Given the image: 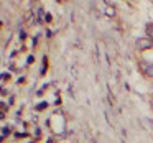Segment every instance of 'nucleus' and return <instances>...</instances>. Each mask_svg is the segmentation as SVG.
Segmentation results:
<instances>
[{
    "label": "nucleus",
    "mask_w": 153,
    "mask_h": 143,
    "mask_svg": "<svg viewBox=\"0 0 153 143\" xmlns=\"http://www.w3.org/2000/svg\"><path fill=\"white\" fill-rule=\"evenodd\" d=\"M150 105H152V109H153V97L150 99Z\"/></svg>",
    "instance_id": "20e7f679"
},
{
    "label": "nucleus",
    "mask_w": 153,
    "mask_h": 143,
    "mask_svg": "<svg viewBox=\"0 0 153 143\" xmlns=\"http://www.w3.org/2000/svg\"><path fill=\"white\" fill-rule=\"evenodd\" d=\"M138 67L146 77H153V63L152 61H140Z\"/></svg>",
    "instance_id": "f03ea898"
},
{
    "label": "nucleus",
    "mask_w": 153,
    "mask_h": 143,
    "mask_svg": "<svg viewBox=\"0 0 153 143\" xmlns=\"http://www.w3.org/2000/svg\"><path fill=\"white\" fill-rule=\"evenodd\" d=\"M135 46H137V50H140V51L152 50V48H153V40H150L148 36L137 38V41H135Z\"/></svg>",
    "instance_id": "f257e3e1"
},
{
    "label": "nucleus",
    "mask_w": 153,
    "mask_h": 143,
    "mask_svg": "<svg viewBox=\"0 0 153 143\" xmlns=\"http://www.w3.org/2000/svg\"><path fill=\"white\" fill-rule=\"evenodd\" d=\"M145 31H146V36H148L150 40H153V23H148V25H146Z\"/></svg>",
    "instance_id": "7ed1b4c3"
}]
</instances>
